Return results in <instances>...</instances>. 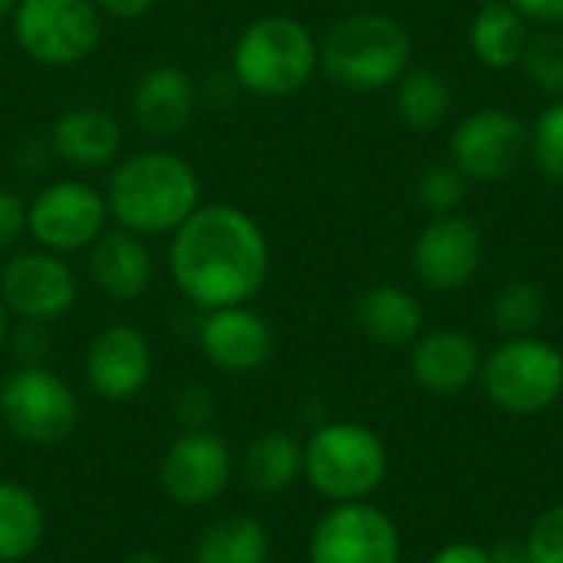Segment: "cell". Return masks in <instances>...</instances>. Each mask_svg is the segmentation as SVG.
<instances>
[{
    "instance_id": "cell-28",
    "label": "cell",
    "mask_w": 563,
    "mask_h": 563,
    "mask_svg": "<svg viewBox=\"0 0 563 563\" xmlns=\"http://www.w3.org/2000/svg\"><path fill=\"white\" fill-rule=\"evenodd\" d=\"M528 152L538 165V172L563 185V99H554L528 129Z\"/></svg>"
},
{
    "instance_id": "cell-18",
    "label": "cell",
    "mask_w": 563,
    "mask_h": 563,
    "mask_svg": "<svg viewBox=\"0 0 563 563\" xmlns=\"http://www.w3.org/2000/svg\"><path fill=\"white\" fill-rule=\"evenodd\" d=\"M56 158L76 172H102L122 158V125L99 106H73L49 129Z\"/></svg>"
},
{
    "instance_id": "cell-26",
    "label": "cell",
    "mask_w": 563,
    "mask_h": 563,
    "mask_svg": "<svg viewBox=\"0 0 563 563\" xmlns=\"http://www.w3.org/2000/svg\"><path fill=\"white\" fill-rule=\"evenodd\" d=\"M449 109H452V89L445 76L432 69H409L396 82V115L402 125L416 132H429L449 115Z\"/></svg>"
},
{
    "instance_id": "cell-30",
    "label": "cell",
    "mask_w": 563,
    "mask_h": 563,
    "mask_svg": "<svg viewBox=\"0 0 563 563\" xmlns=\"http://www.w3.org/2000/svg\"><path fill=\"white\" fill-rule=\"evenodd\" d=\"M416 195H419V205L439 218V214H455L465 198H468V178L452 165V162H439V165H429L419 181H416Z\"/></svg>"
},
{
    "instance_id": "cell-8",
    "label": "cell",
    "mask_w": 563,
    "mask_h": 563,
    "mask_svg": "<svg viewBox=\"0 0 563 563\" xmlns=\"http://www.w3.org/2000/svg\"><path fill=\"white\" fill-rule=\"evenodd\" d=\"M109 224L106 191L82 178L49 181L26 201V234L36 247L63 257L89 251Z\"/></svg>"
},
{
    "instance_id": "cell-31",
    "label": "cell",
    "mask_w": 563,
    "mask_h": 563,
    "mask_svg": "<svg viewBox=\"0 0 563 563\" xmlns=\"http://www.w3.org/2000/svg\"><path fill=\"white\" fill-rule=\"evenodd\" d=\"M525 551L528 563H563V505H554L534 521Z\"/></svg>"
},
{
    "instance_id": "cell-13",
    "label": "cell",
    "mask_w": 563,
    "mask_h": 563,
    "mask_svg": "<svg viewBox=\"0 0 563 563\" xmlns=\"http://www.w3.org/2000/svg\"><path fill=\"white\" fill-rule=\"evenodd\" d=\"M482 257H485L482 231L472 218L459 211L432 218L412 244L416 277L429 290H442V294L472 284L482 267Z\"/></svg>"
},
{
    "instance_id": "cell-9",
    "label": "cell",
    "mask_w": 563,
    "mask_h": 563,
    "mask_svg": "<svg viewBox=\"0 0 563 563\" xmlns=\"http://www.w3.org/2000/svg\"><path fill=\"white\" fill-rule=\"evenodd\" d=\"M0 419L30 445H56L76 429L79 402L63 376L40 363H26L0 386Z\"/></svg>"
},
{
    "instance_id": "cell-3",
    "label": "cell",
    "mask_w": 563,
    "mask_h": 563,
    "mask_svg": "<svg viewBox=\"0 0 563 563\" xmlns=\"http://www.w3.org/2000/svg\"><path fill=\"white\" fill-rule=\"evenodd\" d=\"M320 69V43L310 26L287 13L251 20L231 46V79L261 99L300 92Z\"/></svg>"
},
{
    "instance_id": "cell-11",
    "label": "cell",
    "mask_w": 563,
    "mask_h": 563,
    "mask_svg": "<svg viewBox=\"0 0 563 563\" xmlns=\"http://www.w3.org/2000/svg\"><path fill=\"white\" fill-rule=\"evenodd\" d=\"M528 152V125L505 109H482L462 119L449 139L452 165L468 181L508 178Z\"/></svg>"
},
{
    "instance_id": "cell-22",
    "label": "cell",
    "mask_w": 563,
    "mask_h": 563,
    "mask_svg": "<svg viewBox=\"0 0 563 563\" xmlns=\"http://www.w3.org/2000/svg\"><path fill=\"white\" fill-rule=\"evenodd\" d=\"M528 40H531L528 20L508 0L485 3L475 13L472 26H468L472 53L488 69H511V66H518L521 56H525Z\"/></svg>"
},
{
    "instance_id": "cell-5",
    "label": "cell",
    "mask_w": 563,
    "mask_h": 563,
    "mask_svg": "<svg viewBox=\"0 0 563 563\" xmlns=\"http://www.w3.org/2000/svg\"><path fill=\"white\" fill-rule=\"evenodd\" d=\"M386 445L356 422H333L310 435L303 449L307 482L330 501H363L386 478Z\"/></svg>"
},
{
    "instance_id": "cell-15",
    "label": "cell",
    "mask_w": 563,
    "mask_h": 563,
    "mask_svg": "<svg viewBox=\"0 0 563 563\" xmlns=\"http://www.w3.org/2000/svg\"><path fill=\"white\" fill-rule=\"evenodd\" d=\"M129 112L139 132L152 142L178 139L198 112V89L191 73L175 63L148 66L129 92Z\"/></svg>"
},
{
    "instance_id": "cell-12",
    "label": "cell",
    "mask_w": 563,
    "mask_h": 563,
    "mask_svg": "<svg viewBox=\"0 0 563 563\" xmlns=\"http://www.w3.org/2000/svg\"><path fill=\"white\" fill-rule=\"evenodd\" d=\"M310 563H399V531L379 508L346 501L317 525Z\"/></svg>"
},
{
    "instance_id": "cell-20",
    "label": "cell",
    "mask_w": 563,
    "mask_h": 563,
    "mask_svg": "<svg viewBox=\"0 0 563 563\" xmlns=\"http://www.w3.org/2000/svg\"><path fill=\"white\" fill-rule=\"evenodd\" d=\"M412 376L429 393H462L482 376V353L459 330H432L412 346Z\"/></svg>"
},
{
    "instance_id": "cell-33",
    "label": "cell",
    "mask_w": 563,
    "mask_h": 563,
    "mask_svg": "<svg viewBox=\"0 0 563 563\" xmlns=\"http://www.w3.org/2000/svg\"><path fill=\"white\" fill-rule=\"evenodd\" d=\"M525 20L544 23V26H563V0H508Z\"/></svg>"
},
{
    "instance_id": "cell-23",
    "label": "cell",
    "mask_w": 563,
    "mask_h": 563,
    "mask_svg": "<svg viewBox=\"0 0 563 563\" xmlns=\"http://www.w3.org/2000/svg\"><path fill=\"white\" fill-rule=\"evenodd\" d=\"M271 538L257 518L228 515L208 525L195 544V563H267Z\"/></svg>"
},
{
    "instance_id": "cell-29",
    "label": "cell",
    "mask_w": 563,
    "mask_h": 563,
    "mask_svg": "<svg viewBox=\"0 0 563 563\" xmlns=\"http://www.w3.org/2000/svg\"><path fill=\"white\" fill-rule=\"evenodd\" d=\"M521 66L528 73V79L548 92V96H563V33L548 26L541 33H531Z\"/></svg>"
},
{
    "instance_id": "cell-7",
    "label": "cell",
    "mask_w": 563,
    "mask_h": 563,
    "mask_svg": "<svg viewBox=\"0 0 563 563\" xmlns=\"http://www.w3.org/2000/svg\"><path fill=\"white\" fill-rule=\"evenodd\" d=\"M485 396L508 416H538L563 393V353L538 336H511L482 363Z\"/></svg>"
},
{
    "instance_id": "cell-35",
    "label": "cell",
    "mask_w": 563,
    "mask_h": 563,
    "mask_svg": "<svg viewBox=\"0 0 563 563\" xmlns=\"http://www.w3.org/2000/svg\"><path fill=\"white\" fill-rule=\"evenodd\" d=\"M432 563H492V551L478 548V544H468V541H459V544H449L442 548Z\"/></svg>"
},
{
    "instance_id": "cell-1",
    "label": "cell",
    "mask_w": 563,
    "mask_h": 563,
    "mask_svg": "<svg viewBox=\"0 0 563 563\" xmlns=\"http://www.w3.org/2000/svg\"><path fill=\"white\" fill-rule=\"evenodd\" d=\"M168 274L198 310L251 303L271 274V244L257 218L238 205L211 201L168 238Z\"/></svg>"
},
{
    "instance_id": "cell-38",
    "label": "cell",
    "mask_w": 563,
    "mask_h": 563,
    "mask_svg": "<svg viewBox=\"0 0 563 563\" xmlns=\"http://www.w3.org/2000/svg\"><path fill=\"white\" fill-rule=\"evenodd\" d=\"M7 333H10V310H7V303L0 300V346L7 343Z\"/></svg>"
},
{
    "instance_id": "cell-10",
    "label": "cell",
    "mask_w": 563,
    "mask_h": 563,
    "mask_svg": "<svg viewBox=\"0 0 563 563\" xmlns=\"http://www.w3.org/2000/svg\"><path fill=\"white\" fill-rule=\"evenodd\" d=\"M79 284L63 254L46 247L13 251L0 267V300L23 323H53L73 310Z\"/></svg>"
},
{
    "instance_id": "cell-16",
    "label": "cell",
    "mask_w": 563,
    "mask_h": 563,
    "mask_svg": "<svg viewBox=\"0 0 563 563\" xmlns=\"http://www.w3.org/2000/svg\"><path fill=\"white\" fill-rule=\"evenodd\" d=\"M152 376V346L148 340L129 327L115 323L92 336L86 350V383L96 396L122 402L145 389Z\"/></svg>"
},
{
    "instance_id": "cell-32",
    "label": "cell",
    "mask_w": 563,
    "mask_h": 563,
    "mask_svg": "<svg viewBox=\"0 0 563 563\" xmlns=\"http://www.w3.org/2000/svg\"><path fill=\"white\" fill-rule=\"evenodd\" d=\"M23 238H26V201L16 191L0 188V251H13Z\"/></svg>"
},
{
    "instance_id": "cell-24",
    "label": "cell",
    "mask_w": 563,
    "mask_h": 563,
    "mask_svg": "<svg viewBox=\"0 0 563 563\" xmlns=\"http://www.w3.org/2000/svg\"><path fill=\"white\" fill-rule=\"evenodd\" d=\"M303 472V449L287 432H267L244 452V482L257 495L287 492Z\"/></svg>"
},
{
    "instance_id": "cell-25",
    "label": "cell",
    "mask_w": 563,
    "mask_h": 563,
    "mask_svg": "<svg viewBox=\"0 0 563 563\" xmlns=\"http://www.w3.org/2000/svg\"><path fill=\"white\" fill-rule=\"evenodd\" d=\"M46 534V518L33 492L0 482V563L26 561Z\"/></svg>"
},
{
    "instance_id": "cell-37",
    "label": "cell",
    "mask_w": 563,
    "mask_h": 563,
    "mask_svg": "<svg viewBox=\"0 0 563 563\" xmlns=\"http://www.w3.org/2000/svg\"><path fill=\"white\" fill-rule=\"evenodd\" d=\"M122 563H168L165 558H158V554H152V551H135V554H129Z\"/></svg>"
},
{
    "instance_id": "cell-21",
    "label": "cell",
    "mask_w": 563,
    "mask_h": 563,
    "mask_svg": "<svg viewBox=\"0 0 563 563\" xmlns=\"http://www.w3.org/2000/svg\"><path fill=\"white\" fill-rule=\"evenodd\" d=\"M422 307L419 300L396 287V284H379L363 294L356 303V323L360 330L379 343V346H409L422 333Z\"/></svg>"
},
{
    "instance_id": "cell-14",
    "label": "cell",
    "mask_w": 563,
    "mask_h": 563,
    "mask_svg": "<svg viewBox=\"0 0 563 563\" xmlns=\"http://www.w3.org/2000/svg\"><path fill=\"white\" fill-rule=\"evenodd\" d=\"M231 472H234V462H231V449L224 445V439L208 429H198V432L178 435L168 445L158 465V482L172 501L185 508H201L224 495Z\"/></svg>"
},
{
    "instance_id": "cell-19",
    "label": "cell",
    "mask_w": 563,
    "mask_h": 563,
    "mask_svg": "<svg viewBox=\"0 0 563 563\" xmlns=\"http://www.w3.org/2000/svg\"><path fill=\"white\" fill-rule=\"evenodd\" d=\"M86 254L92 284L119 303L145 297L155 280V257L148 251V241L132 231L106 228Z\"/></svg>"
},
{
    "instance_id": "cell-6",
    "label": "cell",
    "mask_w": 563,
    "mask_h": 563,
    "mask_svg": "<svg viewBox=\"0 0 563 563\" xmlns=\"http://www.w3.org/2000/svg\"><path fill=\"white\" fill-rule=\"evenodd\" d=\"M10 26L16 46L33 63L66 69L99 49L106 16L92 0H16Z\"/></svg>"
},
{
    "instance_id": "cell-39",
    "label": "cell",
    "mask_w": 563,
    "mask_h": 563,
    "mask_svg": "<svg viewBox=\"0 0 563 563\" xmlns=\"http://www.w3.org/2000/svg\"><path fill=\"white\" fill-rule=\"evenodd\" d=\"M16 10V0H0V20H10Z\"/></svg>"
},
{
    "instance_id": "cell-34",
    "label": "cell",
    "mask_w": 563,
    "mask_h": 563,
    "mask_svg": "<svg viewBox=\"0 0 563 563\" xmlns=\"http://www.w3.org/2000/svg\"><path fill=\"white\" fill-rule=\"evenodd\" d=\"M99 7L102 16H112V20H142L158 0H92Z\"/></svg>"
},
{
    "instance_id": "cell-17",
    "label": "cell",
    "mask_w": 563,
    "mask_h": 563,
    "mask_svg": "<svg viewBox=\"0 0 563 563\" xmlns=\"http://www.w3.org/2000/svg\"><path fill=\"white\" fill-rule=\"evenodd\" d=\"M198 346L211 366L224 373H251L271 360L274 333L271 323L247 303L221 307L205 313L198 327Z\"/></svg>"
},
{
    "instance_id": "cell-36",
    "label": "cell",
    "mask_w": 563,
    "mask_h": 563,
    "mask_svg": "<svg viewBox=\"0 0 563 563\" xmlns=\"http://www.w3.org/2000/svg\"><path fill=\"white\" fill-rule=\"evenodd\" d=\"M492 563H528V551H525V544L501 541V544L492 551Z\"/></svg>"
},
{
    "instance_id": "cell-4",
    "label": "cell",
    "mask_w": 563,
    "mask_h": 563,
    "mask_svg": "<svg viewBox=\"0 0 563 563\" xmlns=\"http://www.w3.org/2000/svg\"><path fill=\"white\" fill-rule=\"evenodd\" d=\"M412 40L386 13H350L320 40V69L350 92H379L409 73Z\"/></svg>"
},
{
    "instance_id": "cell-27",
    "label": "cell",
    "mask_w": 563,
    "mask_h": 563,
    "mask_svg": "<svg viewBox=\"0 0 563 563\" xmlns=\"http://www.w3.org/2000/svg\"><path fill=\"white\" fill-rule=\"evenodd\" d=\"M548 313V300L534 284H508L495 300V323L508 336H528Z\"/></svg>"
},
{
    "instance_id": "cell-2",
    "label": "cell",
    "mask_w": 563,
    "mask_h": 563,
    "mask_svg": "<svg viewBox=\"0 0 563 563\" xmlns=\"http://www.w3.org/2000/svg\"><path fill=\"white\" fill-rule=\"evenodd\" d=\"M106 205L115 228L139 238H172L201 205V181L191 162L172 148H145L112 165Z\"/></svg>"
}]
</instances>
